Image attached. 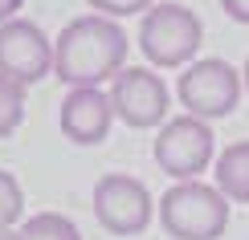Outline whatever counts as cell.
Returning <instances> with one entry per match:
<instances>
[{
    "label": "cell",
    "mask_w": 249,
    "mask_h": 240,
    "mask_svg": "<svg viewBox=\"0 0 249 240\" xmlns=\"http://www.w3.org/2000/svg\"><path fill=\"white\" fill-rule=\"evenodd\" d=\"M131 41L115 16H74L53 41V78L66 86H102L127 65Z\"/></svg>",
    "instance_id": "6da1fadb"
},
{
    "label": "cell",
    "mask_w": 249,
    "mask_h": 240,
    "mask_svg": "<svg viewBox=\"0 0 249 240\" xmlns=\"http://www.w3.org/2000/svg\"><path fill=\"white\" fill-rule=\"evenodd\" d=\"M229 195L216 183L176 179L160 200V224L176 240H221L229 228Z\"/></svg>",
    "instance_id": "7a4b0ae2"
},
{
    "label": "cell",
    "mask_w": 249,
    "mask_h": 240,
    "mask_svg": "<svg viewBox=\"0 0 249 240\" xmlns=\"http://www.w3.org/2000/svg\"><path fill=\"white\" fill-rule=\"evenodd\" d=\"M204 41V25L188 4H151L139 20V49L155 69H184L196 61Z\"/></svg>",
    "instance_id": "3957f363"
},
{
    "label": "cell",
    "mask_w": 249,
    "mask_h": 240,
    "mask_svg": "<svg viewBox=\"0 0 249 240\" xmlns=\"http://www.w3.org/2000/svg\"><path fill=\"white\" fill-rule=\"evenodd\" d=\"M241 90H245L241 69H233L225 57H196L180 69V81H176L180 106L209 122L233 114L237 102H241Z\"/></svg>",
    "instance_id": "277c9868"
},
{
    "label": "cell",
    "mask_w": 249,
    "mask_h": 240,
    "mask_svg": "<svg viewBox=\"0 0 249 240\" xmlns=\"http://www.w3.org/2000/svg\"><path fill=\"white\" fill-rule=\"evenodd\" d=\"M151 155L160 171H168L172 179H200V171H209V163H216V134L209 118H196L184 110L160 127Z\"/></svg>",
    "instance_id": "5b68a950"
},
{
    "label": "cell",
    "mask_w": 249,
    "mask_h": 240,
    "mask_svg": "<svg viewBox=\"0 0 249 240\" xmlns=\"http://www.w3.org/2000/svg\"><path fill=\"white\" fill-rule=\"evenodd\" d=\"M110 106L115 118L127 122L131 130H151L168 122V86L147 65H123L110 78Z\"/></svg>",
    "instance_id": "8992f818"
},
{
    "label": "cell",
    "mask_w": 249,
    "mask_h": 240,
    "mask_svg": "<svg viewBox=\"0 0 249 240\" xmlns=\"http://www.w3.org/2000/svg\"><path fill=\"white\" fill-rule=\"evenodd\" d=\"M94 216L115 236H139V232H147V224L155 216V200L143 179L115 171L94 183Z\"/></svg>",
    "instance_id": "52a82bcc"
},
{
    "label": "cell",
    "mask_w": 249,
    "mask_h": 240,
    "mask_svg": "<svg viewBox=\"0 0 249 240\" xmlns=\"http://www.w3.org/2000/svg\"><path fill=\"white\" fill-rule=\"evenodd\" d=\"M0 74L37 86L41 78L53 74V41L37 20L13 16L0 25Z\"/></svg>",
    "instance_id": "ba28073f"
},
{
    "label": "cell",
    "mask_w": 249,
    "mask_h": 240,
    "mask_svg": "<svg viewBox=\"0 0 249 240\" xmlns=\"http://www.w3.org/2000/svg\"><path fill=\"white\" fill-rule=\"evenodd\" d=\"M61 134L78 147H98L110 134L115 122V106H110V94L102 86H70V94L61 98Z\"/></svg>",
    "instance_id": "9c48e42d"
},
{
    "label": "cell",
    "mask_w": 249,
    "mask_h": 240,
    "mask_svg": "<svg viewBox=\"0 0 249 240\" xmlns=\"http://www.w3.org/2000/svg\"><path fill=\"white\" fill-rule=\"evenodd\" d=\"M216 187L229 195L233 204H249V139L245 143H233L216 155Z\"/></svg>",
    "instance_id": "30bf717a"
},
{
    "label": "cell",
    "mask_w": 249,
    "mask_h": 240,
    "mask_svg": "<svg viewBox=\"0 0 249 240\" xmlns=\"http://www.w3.org/2000/svg\"><path fill=\"white\" fill-rule=\"evenodd\" d=\"M20 240H82L78 224L61 212H37L29 220H20Z\"/></svg>",
    "instance_id": "8fae6325"
},
{
    "label": "cell",
    "mask_w": 249,
    "mask_h": 240,
    "mask_svg": "<svg viewBox=\"0 0 249 240\" xmlns=\"http://www.w3.org/2000/svg\"><path fill=\"white\" fill-rule=\"evenodd\" d=\"M25 81L0 74V139H8L20 122H25Z\"/></svg>",
    "instance_id": "7c38bea8"
},
{
    "label": "cell",
    "mask_w": 249,
    "mask_h": 240,
    "mask_svg": "<svg viewBox=\"0 0 249 240\" xmlns=\"http://www.w3.org/2000/svg\"><path fill=\"white\" fill-rule=\"evenodd\" d=\"M25 220V192L13 171H0V228H17Z\"/></svg>",
    "instance_id": "4fadbf2b"
},
{
    "label": "cell",
    "mask_w": 249,
    "mask_h": 240,
    "mask_svg": "<svg viewBox=\"0 0 249 240\" xmlns=\"http://www.w3.org/2000/svg\"><path fill=\"white\" fill-rule=\"evenodd\" d=\"M94 13H102V16H143L147 8L155 4V0H86Z\"/></svg>",
    "instance_id": "5bb4252c"
},
{
    "label": "cell",
    "mask_w": 249,
    "mask_h": 240,
    "mask_svg": "<svg viewBox=\"0 0 249 240\" xmlns=\"http://www.w3.org/2000/svg\"><path fill=\"white\" fill-rule=\"evenodd\" d=\"M225 16L237 20V25H249V0H221Z\"/></svg>",
    "instance_id": "9a60e30c"
},
{
    "label": "cell",
    "mask_w": 249,
    "mask_h": 240,
    "mask_svg": "<svg viewBox=\"0 0 249 240\" xmlns=\"http://www.w3.org/2000/svg\"><path fill=\"white\" fill-rule=\"evenodd\" d=\"M20 8H25V0H0V25L13 20V16H20Z\"/></svg>",
    "instance_id": "2e32d148"
},
{
    "label": "cell",
    "mask_w": 249,
    "mask_h": 240,
    "mask_svg": "<svg viewBox=\"0 0 249 240\" xmlns=\"http://www.w3.org/2000/svg\"><path fill=\"white\" fill-rule=\"evenodd\" d=\"M0 240H20V232L17 228H0Z\"/></svg>",
    "instance_id": "e0dca14e"
}]
</instances>
